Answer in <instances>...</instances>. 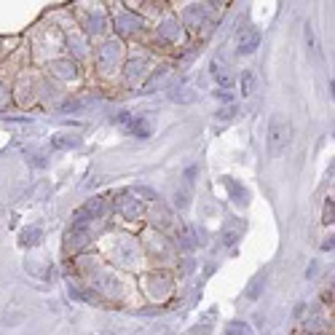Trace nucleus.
Here are the masks:
<instances>
[{"instance_id": "f03ea898", "label": "nucleus", "mask_w": 335, "mask_h": 335, "mask_svg": "<svg viewBox=\"0 0 335 335\" xmlns=\"http://www.w3.org/2000/svg\"><path fill=\"white\" fill-rule=\"evenodd\" d=\"M89 241V220L83 217L81 212L75 215V220H72V228L67 231V239H65V249L67 252H78V249H83Z\"/></svg>"}, {"instance_id": "7ed1b4c3", "label": "nucleus", "mask_w": 335, "mask_h": 335, "mask_svg": "<svg viewBox=\"0 0 335 335\" xmlns=\"http://www.w3.org/2000/svg\"><path fill=\"white\" fill-rule=\"evenodd\" d=\"M107 209H110V201H107V196H99V198H92V201L86 204V207L81 209V215L83 217H102V215L107 212Z\"/></svg>"}, {"instance_id": "423d86ee", "label": "nucleus", "mask_w": 335, "mask_h": 335, "mask_svg": "<svg viewBox=\"0 0 335 335\" xmlns=\"http://www.w3.org/2000/svg\"><path fill=\"white\" fill-rule=\"evenodd\" d=\"M265 276H268V274H265V271H263V274H258V276H255V279H252V285H249V289H247V298H249V300H255V298H258V295H260V289H263V282H265Z\"/></svg>"}, {"instance_id": "0eeeda50", "label": "nucleus", "mask_w": 335, "mask_h": 335, "mask_svg": "<svg viewBox=\"0 0 335 335\" xmlns=\"http://www.w3.org/2000/svg\"><path fill=\"white\" fill-rule=\"evenodd\" d=\"M41 236H43L41 228H27V231H22V244H38Z\"/></svg>"}, {"instance_id": "f257e3e1", "label": "nucleus", "mask_w": 335, "mask_h": 335, "mask_svg": "<svg viewBox=\"0 0 335 335\" xmlns=\"http://www.w3.org/2000/svg\"><path fill=\"white\" fill-rule=\"evenodd\" d=\"M268 156H282L287 150V143H289V121L282 113H274L268 121Z\"/></svg>"}, {"instance_id": "6e6552de", "label": "nucleus", "mask_w": 335, "mask_h": 335, "mask_svg": "<svg viewBox=\"0 0 335 335\" xmlns=\"http://www.w3.org/2000/svg\"><path fill=\"white\" fill-rule=\"evenodd\" d=\"M241 89H244V94L252 92V72H244V78H241Z\"/></svg>"}, {"instance_id": "20e7f679", "label": "nucleus", "mask_w": 335, "mask_h": 335, "mask_svg": "<svg viewBox=\"0 0 335 335\" xmlns=\"http://www.w3.org/2000/svg\"><path fill=\"white\" fill-rule=\"evenodd\" d=\"M258 43H260V35L249 30L247 38H241V41H239V54H252V51L258 48Z\"/></svg>"}, {"instance_id": "9d476101", "label": "nucleus", "mask_w": 335, "mask_h": 335, "mask_svg": "<svg viewBox=\"0 0 335 335\" xmlns=\"http://www.w3.org/2000/svg\"><path fill=\"white\" fill-rule=\"evenodd\" d=\"M325 223H327V225L333 223V198H330V201L325 204Z\"/></svg>"}, {"instance_id": "39448f33", "label": "nucleus", "mask_w": 335, "mask_h": 335, "mask_svg": "<svg viewBox=\"0 0 335 335\" xmlns=\"http://www.w3.org/2000/svg\"><path fill=\"white\" fill-rule=\"evenodd\" d=\"M118 207H121V212L126 215V217H137L140 215V204H137V198H132V196H123Z\"/></svg>"}, {"instance_id": "1a4fd4ad", "label": "nucleus", "mask_w": 335, "mask_h": 335, "mask_svg": "<svg viewBox=\"0 0 335 335\" xmlns=\"http://www.w3.org/2000/svg\"><path fill=\"white\" fill-rule=\"evenodd\" d=\"M65 145H78V137H67V140H54V147H65Z\"/></svg>"}]
</instances>
